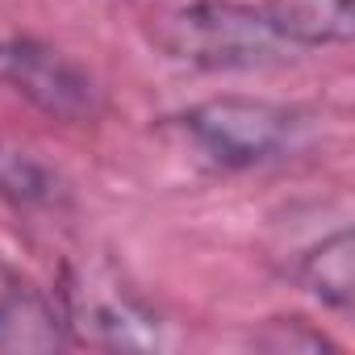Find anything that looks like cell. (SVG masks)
<instances>
[{
  "label": "cell",
  "instance_id": "6da1fadb",
  "mask_svg": "<svg viewBox=\"0 0 355 355\" xmlns=\"http://www.w3.org/2000/svg\"><path fill=\"white\" fill-rule=\"evenodd\" d=\"M155 42L197 67H259L280 59L284 42L272 30L263 5H239V0H197L175 9L155 30Z\"/></svg>",
  "mask_w": 355,
  "mask_h": 355
},
{
  "label": "cell",
  "instance_id": "7a4b0ae2",
  "mask_svg": "<svg viewBox=\"0 0 355 355\" xmlns=\"http://www.w3.org/2000/svg\"><path fill=\"white\" fill-rule=\"evenodd\" d=\"M63 326L101 347H159V318L105 263H76L59 293Z\"/></svg>",
  "mask_w": 355,
  "mask_h": 355
},
{
  "label": "cell",
  "instance_id": "3957f363",
  "mask_svg": "<svg viewBox=\"0 0 355 355\" xmlns=\"http://www.w3.org/2000/svg\"><path fill=\"white\" fill-rule=\"evenodd\" d=\"M184 130L222 167H255L293 142L297 117L272 101L218 96L184 113Z\"/></svg>",
  "mask_w": 355,
  "mask_h": 355
},
{
  "label": "cell",
  "instance_id": "277c9868",
  "mask_svg": "<svg viewBox=\"0 0 355 355\" xmlns=\"http://www.w3.org/2000/svg\"><path fill=\"white\" fill-rule=\"evenodd\" d=\"M0 84L63 121H88L101 109L92 76L34 38H0Z\"/></svg>",
  "mask_w": 355,
  "mask_h": 355
},
{
  "label": "cell",
  "instance_id": "5b68a950",
  "mask_svg": "<svg viewBox=\"0 0 355 355\" xmlns=\"http://www.w3.org/2000/svg\"><path fill=\"white\" fill-rule=\"evenodd\" d=\"M67 326L59 305L0 259V347L5 351H55L63 347Z\"/></svg>",
  "mask_w": 355,
  "mask_h": 355
},
{
  "label": "cell",
  "instance_id": "8992f818",
  "mask_svg": "<svg viewBox=\"0 0 355 355\" xmlns=\"http://www.w3.org/2000/svg\"><path fill=\"white\" fill-rule=\"evenodd\" d=\"M263 13L284 46L347 42L351 26H355L351 0H268Z\"/></svg>",
  "mask_w": 355,
  "mask_h": 355
},
{
  "label": "cell",
  "instance_id": "52a82bcc",
  "mask_svg": "<svg viewBox=\"0 0 355 355\" xmlns=\"http://www.w3.org/2000/svg\"><path fill=\"white\" fill-rule=\"evenodd\" d=\"M297 280L322 297L326 305H338L347 309L351 305V284H355V272H351V234L338 230L334 239H326L322 247L305 251L301 263H297Z\"/></svg>",
  "mask_w": 355,
  "mask_h": 355
},
{
  "label": "cell",
  "instance_id": "ba28073f",
  "mask_svg": "<svg viewBox=\"0 0 355 355\" xmlns=\"http://www.w3.org/2000/svg\"><path fill=\"white\" fill-rule=\"evenodd\" d=\"M0 197L26 209L51 205L59 197V175L46 163H38L30 150L0 142Z\"/></svg>",
  "mask_w": 355,
  "mask_h": 355
}]
</instances>
